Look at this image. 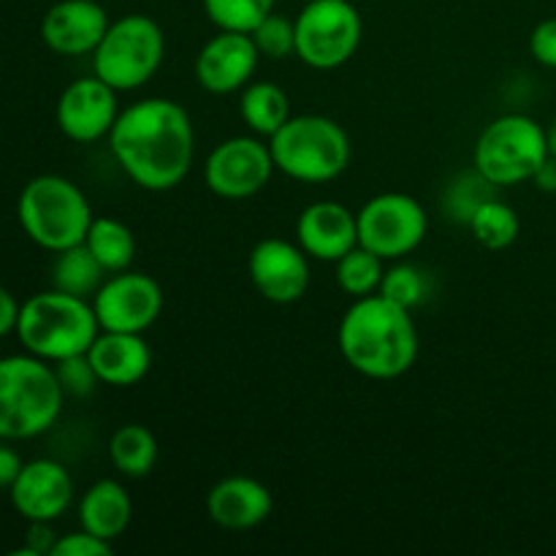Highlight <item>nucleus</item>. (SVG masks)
<instances>
[{
    "label": "nucleus",
    "mask_w": 556,
    "mask_h": 556,
    "mask_svg": "<svg viewBox=\"0 0 556 556\" xmlns=\"http://www.w3.org/2000/svg\"><path fill=\"white\" fill-rule=\"evenodd\" d=\"M106 139L125 177L152 193L174 190L193 166V119L168 98L130 103L117 114Z\"/></svg>",
    "instance_id": "obj_1"
},
{
    "label": "nucleus",
    "mask_w": 556,
    "mask_h": 556,
    "mask_svg": "<svg viewBox=\"0 0 556 556\" xmlns=\"http://www.w3.org/2000/svg\"><path fill=\"white\" fill-rule=\"evenodd\" d=\"M337 345L348 367L369 380L402 378L418 358V331L410 309L383 293L356 299L337 329Z\"/></svg>",
    "instance_id": "obj_2"
},
{
    "label": "nucleus",
    "mask_w": 556,
    "mask_h": 556,
    "mask_svg": "<svg viewBox=\"0 0 556 556\" xmlns=\"http://www.w3.org/2000/svg\"><path fill=\"white\" fill-rule=\"evenodd\" d=\"M65 391L54 367L43 358L25 356L0 358V438L33 440L49 432L63 413Z\"/></svg>",
    "instance_id": "obj_3"
},
{
    "label": "nucleus",
    "mask_w": 556,
    "mask_h": 556,
    "mask_svg": "<svg viewBox=\"0 0 556 556\" xmlns=\"http://www.w3.org/2000/svg\"><path fill=\"white\" fill-rule=\"evenodd\" d=\"M98 331L101 326L90 299L71 296L52 288L22 304L14 334L27 353L54 364L60 358L87 353Z\"/></svg>",
    "instance_id": "obj_4"
},
{
    "label": "nucleus",
    "mask_w": 556,
    "mask_h": 556,
    "mask_svg": "<svg viewBox=\"0 0 556 556\" xmlns=\"http://www.w3.org/2000/svg\"><path fill=\"white\" fill-rule=\"evenodd\" d=\"M16 217L30 242L49 253H63L85 242L92 226V210L79 185L60 174H41L22 188Z\"/></svg>",
    "instance_id": "obj_5"
},
{
    "label": "nucleus",
    "mask_w": 556,
    "mask_h": 556,
    "mask_svg": "<svg viewBox=\"0 0 556 556\" xmlns=\"http://www.w3.org/2000/svg\"><path fill=\"white\" fill-rule=\"evenodd\" d=\"M269 150L286 177L324 185L340 177L351 163V136L324 114H299L269 136Z\"/></svg>",
    "instance_id": "obj_6"
},
{
    "label": "nucleus",
    "mask_w": 556,
    "mask_h": 556,
    "mask_svg": "<svg viewBox=\"0 0 556 556\" xmlns=\"http://www.w3.org/2000/svg\"><path fill=\"white\" fill-rule=\"evenodd\" d=\"M552 157L546 128L527 114H503L481 130L472 163L494 188L530 182Z\"/></svg>",
    "instance_id": "obj_7"
},
{
    "label": "nucleus",
    "mask_w": 556,
    "mask_h": 556,
    "mask_svg": "<svg viewBox=\"0 0 556 556\" xmlns=\"http://www.w3.org/2000/svg\"><path fill=\"white\" fill-rule=\"evenodd\" d=\"M166 54V36L147 14L119 16L92 52V74L117 92L139 90L155 76Z\"/></svg>",
    "instance_id": "obj_8"
},
{
    "label": "nucleus",
    "mask_w": 556,
    "mask_h": 556,
    "mask_svg": "<svg viewBox=\"0 0 556 556\" xmlns=\"http://www.w3.org/2000/svg\"><path fill=\"white\" fill-rule=\"evenodd\" d=\"M296 58L315 71H334L356 54L364 22L351 0H313L296 16Z\"/></svg>",
    "instance_id": "obj_9"
},
{
    "label": "nucleus",
    "mask_w": 556,
    "mask_h": 556,
    "mask_svg": "<svg viewBox=\"0 0 556 556\" xmlns=\"http://www.w3.org/2000/svg\"><path fill=\"white\" fill-rule=\"evenodd\" d=\"M358 244L383 261H402L424 242L429 215L418 199L407 193H380L358 210Z\"/></svg>",
    "instance_id": "obj_10"
},
{
    "label": "nucleus",
    "mask_w": 556,
    "mask_h": 556,
    "mask_svg": "<svg viewBox=\"0 0 556 556\" xmlns=\"http://www.w3.org/2000/svg\"><path fill=\"white\" fill-rule=\"evenodd\" d=\"M269 141L261 136H231L210 152L204 163V185L226 201L253 199L275 174Z\"/></svg>",
    "instance_id": "obj_11"
},
{
    "label": "nucleus",
    "mask_w": 556,
    "mask_h": 556,
    "mask_svg": "<svg viewBox=\"0 0 556 556\" xmlns=\"http://www.w3.org/2000/svg\"><path fill=\"white\" fill-rule=\"evenodd\" d=\"M101 331L144 334L163 313V291L144 271H114L92 296Z\"/></svg>",
    "instance_id": "obj_12"
},
{
    "label": "nucleus",
    "mask_w": 556,
    "mask_h": 556,
    "mask_svg": "<svg viewBox=\"0 0 556 556\" xmlns=\"http://www.w3.org/2000/svg\"><path fill=\"white\" fill-rule=\"evenodd\" d=\"M309 255L299 242L261 239L248 258V275L255 291L271 304H296L309 288Z\"/></svg>",
    "instance_id": "obj_13"
},
{
    "label": "nucleus",
    "mask_w": 556,
    "mask_h": 556,
    "mask_svg": "<svg viewBox=\"0 0 556 556\" xmlns=\"http://www.w3.org/2000/svg\"><path fill=\"white\" fill-rule=\"evenodd\" d=\"M117 114V90L98 79L96 74L71 81L60 92L58 109H54L58 128L76 144H92V141L106 139Z\"/></svg>",
    "instance_id": "obj_14"
},
{
    "label": "nucleus",
    "mask_w": 556,
    "mask_h": 556,
    "mask_svg": "<svg viewBox=\"0 0 556 556\" xmlns=\"http://www.w3.org/2000/svg\"><path fill=\"white\" fill-rule=\"evenodd\" d=\"M258 49L250 33L220 30L201 47L195 58V79L212 96H231L253 81Z\"/></svg>",
    "instance_id": "obj_15"
},
{
    "label": "nucleus",
    "mask_w": 556,
    "mask_h": 556,
    "mask_svg": "<svg viewBox=\"0 0 556 556\" xmlns=\"http://www.w3.org/2000/svg\"><path fill=\"white\" fill-rule=\"evenodd\" d=\"M11 505L27 521H54L74 503V478L60 462H25L9 486Z\"/></svg>",
    "instance_id": "obj_16"
},
{
    "label": "nucleus",
    "mask_w": 556,
    "mask_h": 556,
    "mask_svg": "<svg viewBox=\"0 0 556 556\" xmlns=\"http://www.w3.org/2000/svg\"><path fill=\"white\" fill-rule=\"evenodd\" d=\"M106 9L98 0H58L41 20V38L54 54L81 58L92 54L106 36Z\"/></svg>",
    "instance_id": "obj_17"
},
{
    "label": "nucleus",
    "mask_w": 556,
    "mask_h": 556,
    "mask_svg": "<svg viewBox=\"0 0 556 556\" xmlns=\"http://www.w3.org/2000/svg\"><path fill=\"white\" fill-rule=\"evenodd\" d=\"M296 242L309 258L337 264L358 244L356 215L340 201H315L299 215Z\"/></svg>",
    "instance_id": "obj_18"
},
{
    "label": "nucleus",
    "mask_w": 556,
    "mask_h": 556,
    "mask_svg": "<svg viewBox=\"0 0 556 556\" xmlns=\"http://www.w3.org/2000/svg\"><path fill=\"white\" fill-rule=\"evenodd\" d=\"M275 500L261 481L250 476H228L206 494V516L231 532L253 530L269 519Z\"/></svg>",
    "instance_id": "obj_19"
},
{
    "label": "nucleus",
    "mask_w": 556,
    "mask_h": 556,
    "mask_svg": "<svg viewBox=\"0 0 556 556\" xmlns=\"http://www.w3.org/2000/svg\"><path fill=\"white\" fill-rule=\"evenodd\" d=\"M98 380L112 389H128L141 383L152 367V351L144 334L130 331H98L92 345L87 348Z\"/></svg>",
    "instance_id": "obj_20"
},
{
    "label": "nucleus",
    "mask_w": 556,
    "mask_h": 556,
    "mask_svg": "<svg viewBox=\"0 0 556 556\" xmlns=\"http://www.w3.org/2000/svg\"><path fill=\"white\" fill-rule=\"evenodd\" d=\"M134 519V503L125 486L114 478H101L92 483L79 500V525L81 530L103 538V541H117L128 530Z\"/></svg>",
    "instance_id": "obj_21"
},
{
    "label": "nucleus",
    "mask_w": 556,
    "mask_h": 556,
    "mask_svg": "<svg viewBox=\"0 0 556 556\" xmlns=\"http://www.w3.org/2000/svg\"><path fill=\"white\" fill-rule=\"evenodd\" d=\"M239 114L255 136H275L291 117V101L275 81H250L239 98Z\"/></svg>",
    "instance_id": "obj_22"
},
{
    "label": "nucleus",
    "mask_w": 556,
    "mask_h": 556,
    "mask_svg": "<svg viewBox=\"0 0 556 556\" xmlns=\"http://www.w3.org/2000/svg\"><path fill=\"white\" fill-rule=\"evenodd\" d=\"M109 459L125 478H144L155 470L157 440L141 424H125L109 440Z\"/></svg>",
    "instance_id": "obj_23"
},
{
    "label": "nucleus",
    "mask_w": 556,
    "mask_h": 556,
    "mask_svg": "<svg viewBox=\"0 0 556 556\" xmlns=\"http://www.w3.org/2000/svg\"><path fill=\"white\" fill-rule=\"evenodd\" d=\"M106 275L109 271L98 264L96 255L81 242L58 253L52 266V288L71 293V296L92 299L106 280Z\"/></svg>",
    "instance_id": "obj_24"
},
{
    "label": "nucleus",
    "mask_w": 556,
    "mask_h": 556,
    "mask_svg": "<svg viewBox=\"0 0 556 556\" xmlns=\"http://www.w3.org/2000/svg\"><path fill=\"white\" fill-rule=\"evenodd\" d=\"M85 244L109 275H114V271H125L130 264H134V255H136L134 231H130L123 220H117V217H96L90 231H87Z\"/></svg>",
    "instance_id": "obj_25"
},
{
    "label": "nucleus",
    "mask_w": 556,
    "mask_h": 556,
    "mask_svg": "<svg viewBox=\"0 0 556 556\" xmlns=\"http://www.w3.org/2000/svg\"><path fill=\"white\" fill-rule=\"evenodd\" d=\"M519 215L514 212V206L500 201L497 195L489 199L486 204L478 206V212L470 220V231L476 237V242L481 248L500 253V250H508L510 244L519 239Z\"/></svg>",
    "instance_id": "obj_26"
},
{
    "label": "nucleus",
    "mask_w": 556,
    "mask_h": 556,
    "mask_svg": "<svg viewBox=\"0 0 556 556\" xmlns=\"http://www.w3.org/2000/svg\"><path fill=\"white\" fill-rule=\"evenodd\" d=\"M334 266L337 286H340V291L348 293V296L362 299L380 291V282H383L386 275V261L380 258V255H375L372 250L356 244V248H353L351 253L342 255Z\"/></svg>",
    "instance_id": "obj_27"
},
{
    "label": "nucleus",
    "mask_w": 556,
    "mask_h": 556,
    "mask_svg": "<svg viewBox=\"0 0 556 556\" xmlns=\"http://www.w3.org/2000/svg\"><path fill=\"white\" fill-rule=\"evenodd\" d=\"M204 14L217 30L253 33L275 11L277 0H201Z\"/></svg>",
    "instance_id": "obj_28"
},
{
    "label": "nucleus",
    "mask_w": 556,
    "mask_h": 556,
    "mask_svg": "<svg viewBox=\"0 0 556 556\" xmlns=\"http://www.w3.org/2000/svg\"><path fill=\"white\" fill-rule=\"evenodd\" d=\"M494 190L497 188H494L478 168L470 174H459L443 193L445 215L456 217L459 223H467V226H470L478 206L486 204L489 199H494Z\"/></svg>",
    "instance_id": "obj_29"
},
{
    "label": "nucleus",
    "mask_w": 556,
    "mask_h": 556,
    "mask_svg": "<svg viewBox=\"0 0 556 556\" xmlns=\"http://www.w3.org/2000/svg\"><path fill=\"white\" fill-rule=\"evenodd\" d=\"M378 293H383L386 299L396 302L400 307L416 309L418 304L427 302L429 277L427 271H421L413 264H394L391 269H386Z\"/></svg>",
    "instance_id": "obj_30"
},
{
    "label": "nucleus",
    "mask_w": 556,
    "mask_h": 556,
    "mask_svg": "<svg viewBox=\"0 0 556 556\" xmlns=\"http://www.w3.org/2000/svg\"><path fill=\"white\" fill-rule=\"evenodd\" d=\"M250 36H253L261 58L266 60H288L296 54V25L286 16L275 14V11L266 20H261Z\"/></svg>",
    "instance_id": "obj_31"
},
{
    "label": "nucleus",
    "mask_w": 556,
    "mask_h": 556,
    "mask_svg": "<svg viewBox=\"0 0 556 556\" xmlns=\"http://www.w3.org/2000/svg\"><path fill=\"white\" fill-rule=\"evenodd\" d=\"M54 375H58L60 386H63L65 396H90L96 391V386L101 383L92 369L87 353H79V356L60 358V362L52 364Z\"/></svg>",
    "instance_id": "obj_32"
},
{
    "label": "nucleus",
    "mask_w": 556,
    "mask_h": 556,
    "mask_svg": "<svg viewBox=\"0 0 556 556\" xmlns=\"http://www.w3.org/2000/svg\"><path fill=\"white\" fill-rule=\"evenodd\" d=\"M109 554H112V543L92 535V532L87 530L60 535L52 548V556H109Z\"/></svg>",
    "instance_id": "obj_33"
},
{
    "label": "nucleus",
    "mask_w": 556,
    "mask_h": 556,
    "mask_svg": "<svg viewBox=\"0 0 556 556\" xmlns=\"http://www.w3.org/2000/svg\"><path fill=\"white\" fill-rule=\"evenodd\" d=\"M530 54L546 68H556V16H548L530 33Z\"/></svg>",
    "instance_id": "obj_34"
},
{
    "label": "nucleus",
    "mask_w": 556,
    "mask_h": 556,
    "mask_svg": "<svg viewBox=\"0 0 556 556\" xmlns=\"http://www.w3.org/2000/svg\"><path fill=\"white\" fill-rule=\"evenodd\" d=\"M54 543H58V535L52 530V521H30L25 535V548H20L16 554H27V556H52Z\"/></svg>",
    "instance_id": "obj_35"
},
{
    "label": "nucleus",
    "mask_w": 556,
    "mask_h": 556,
    "mask_svg": "<svg viewBox=\"0 0 556 556\" xmlns=\"http://www.w3.org/2000/svg\"><path fill=\"white\" fill-rule=\"evenodd\" d=\"M22 465H25V462L20 459V454H16L14 448H11V440L0 438V489H9L11 483H14Z\"/></svg>",
    "instance_id": "obj_36"
},
{
    "label": "nucleus",
    "mask_w": 556,
    "mask_h": 556,
    "mask_svg": "<svg viewBox=\"0 0 556 556\" xmlns=\"http://www.w3.org/2000/svg\"><path fill=\"white\" fill-rule=\"evenodd\" d=\"M20 307L22 304L16 302L14 293L9 288L0 286V340L16 331V320H20Z\"/></svg>",
    "instance_id": "obj_37"
},
{
    "label": "nucleus",
    "mask_w": 556,
    "mask_h": 556,
    "mask_svg": "<svg viewBox=\"0 0 556 556\" xmlns=\"http://www.w3.org/2000/svg\"><path fill=\"white\" fill-rule=\"evenodd\" d=\"M532 182H535L541 190H546V193H556V157H548V161L538 168Z\"/></svg>",
    "instance_id": "obj_38"
},
{
    "label": "nucleus",
    "mask_w": 556,
    "mask_h": 556,
    "mask_svg": "<svg viewBox=\"0 0 556 556\" xmlns=\"http://www.w3.org/2000/svg\"><path fill=\"white\" fill-rule=\"evenodd\" d=\"M546 139H548V152H552V157H556V119L552 123V128H546Z\"/></svg>",
    "instance_id": "obj_39"
},
{
    "label": "nucleus",
    "mask_w": 556,
    "mask_h": 556,
    "mask_svg": "<svg viewBox=\"0 0 556 556\" xmlns=\"http://www.w3.org/2000/svg\"><path fill=\"white\" fill-rule=\"evenodd\" d=\"M302 3H313V0H302Z\"/></svg>",
    "instance_id": "obj_40"
}]
</instances>
